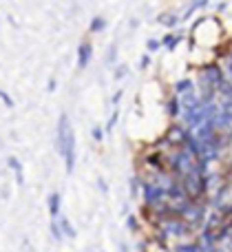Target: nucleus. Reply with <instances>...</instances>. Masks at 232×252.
Masks as SVG:
<instances>
[{
  "label": "nucleus",
  "instance_id": "19",
  "mask_svg": "<svg viewBox=\"0 0 232 252\" xmlns=\"http://www.w3.org/2000/svg\"><path fill=\"white\" fill-rule=\"evenodd\" d=\"M126 226L131 228V232H137V230H140V223H137L135 217H128V219H126Z\"/></svg>",
  "mask_w": 232,
  "mask_h": 252
},
{
  "label": "nucleus",
  "instance_id": "2",
  "mask_svg": "<svg viewBox=\"0 0 232 252\" xmlns=\"http://www.w3.org/2000/svg\"><path fill=\"white\" fill-rule=\"evenodd\" d=\"M188 137H190V128L184 124H171L166 128V133H164L166 146H173V148H184Z\"/></svg>",
  "mask_w": 232,
  "mask_h": 252
},
{
  "label": "nucleus",
  "instance_id": "20",
  "mask_svg": "<svg viewBox=\"0 0 232 252\" xmlns=\"http://www.w3.org/2000/svg\"><path fill=\"white\" fill-rule=\"evenodd\" d=\"M117 118H119V113L117 111H115L113 115H111V120H109V124H106V130H113V126L117 124Z\"/></svg>",
  "mask_w": 232,
  "mask_h": 252
},
{
  "label": "nucleus",
  "instance_id": "14",
  "mask_svg": "<svg viewBox=\"0 0 232 252\" xmlns=\"http://www.w3.org/2000/svg\"><path fill=\"white\" fill-rule=\"evenodd\" d=\"M140 188H142V182H140V177H131V195L135 197V195H140Z\"/></svg>",
  "mask_w": 232,
  "mask_h": 252
},
{
  "label": "nucleus",
  "instance_id": "5",
  "mask_svg": "<svg viewBox=\"0 0 232 252\" xmlns=\"http://www.w3.org/2000/svg\"><path fill=\"white\" fill-rule=\"evenodd\" d=\"M202 80H206V82L217 87L224 80V71L219 69V64H206V66H202Z\"/></svg>",
  "mask_w": 232,
  "mask_h": 252
},
{
  "label": "nucleus",
  "instance_id": "26",
  "mask_svg": "<svg viewBox=\"0 0 232 252\" xmlns=\"http://www.w3.org/2000/svg\"><path fill=\"white\" fill-rule=\"evenodd\" d=\"M27 252H33V250H31V248H27Z\"/></svg>",
  "mask_w": 232,
  "mask_h": 252
},
{
  "label": "nucleus",
  "instance_id": "10",
  "mask_svg": "<svg viewBox=\"0 0 232 252\" xmlns=\"http://www.w3.org/2000/svg\"><path fill=\"white\" fill-rule=\"evenodd\" d=\"M190 91H195L190 80H179V82L175 84V95H184V93H190Z\"/></svg>",
  "mask_w": 232,
  "mask_h": 252
},
{
  "label": "nucleus",
  "instance_id": "25",
  "mask_svg": "<svg viewBox=\"0 0 232 252\" xmlns=\"http://www.w3.org/2000/svg\"><path fill=\"white\" fill-rule=\"evenodd\" d=\"M119 97H122V91H117V93H115V97H113V104H117V102H119Z\"/></svg>",
  "mask_w": 232,
  "mask_h": 252
},
{
  "label": "nucleus",
  "instance_id": "22",
  "mask_svg": "<svg viewBox=\"0 0 232 252\" xmlns=\"http://www.w3.org/2000/svg\"><path fill=\"white\" fill-rule=\"evenodd\" d=\"M124 75H126V66H119V69L115 71V78H117V80H122Z\"/></svg>",
  "mask_w": 232,
  "mask_h": 252
},
{
  "label": "nucleus",
  "instance_id": "17",
  "mask_svg": "<svg viewBox=\"0 0 232 252\" xmlns=\"http://www.w3.org/2000/svg\"><path fill=\"white\" fill-rule=\"evenodd\" d=\"M195 248H197V244H181L175 248V252H195Z\"/></svg>",
  "mask_w": 232,
  "mask_h": 252
},
{
  "label": "nucleus",
  "instance_id": "21",
  "mask_svg": "<svg viewBox=\"0 0 232 252\" xmlns=\"http://www.w3.org/2000/svg\"><path fill=\"white\" fill-rule=\"evenodd\" d=\"M159 44H162V42H157V40H148V42H146V47H148V51H157Z\"/></svg>",
  "mask_w": 232,
  "mask_h": 252
},
{
  "label": "nucleus",
  "instance_id": "11",
  "mask_svg": "<svg viewBox=\"0 0 232 252\" xmlns=\"http://www.w3.org/2000/svg\"><path fill=\"white\" fill-rule=\"evenodd\" d=\"M159 22H162L164 27H175L177 22H179V18L173 16V13H164V16H159Z\"/></svg>",
  "mask_w": 232,
  "mask_h": 252
},
{
  "label": "nucleus",
  "instance_id": "9",
  "mask_svg": "<svg viewBox=\"0 0 232 252\" xmlns=\"http://www.w3.org/2000/svg\"><path fill=\"white\" fill-rule=\"evenodd\" d=\"M58 223H60V228H62V235H66L69 239H75V237H78V230H75L73 223H71L66 217H60V221Z\"/></svg>",
  "mask_w": 232,
  "mask_h": 252
},
{
  "label": "nucleus",
  "instance_id": "8",
  "mask_svg": "<svg viewBox=\"0 0 232 252\" xmlns=\"http://www.w3.org/2000/svg\"><path fill=\"white\" fill-rule=\"evenodd\" d=\"M60 201H62L60 192H51L49 195V213H51L53 219H58V215H60Z\"/></svg>",
  "mask_w": 232,
  "mask_h": 252
},
{
  "label": "nucleus",
  "instance_id": "18",
  "mask_svg": "<svg viewBox=\"0 0 232 252\" xmlns=\"http://www.w3.org/2000/svg\"><path fill=\"white\" fill-rule=\"evenodd\" d=\"M91 135H93V139H95V142H102V139H104V130H102L100 126H95V128L91 130Z\"/></svg>",
  "mask_w": 232,
  "mask_h": 252
},
{
  "label": "nucleus",
  "instance_id": "3",
  "mask_svg": "<svg viewBox=\"0 0 232 252\" xmlns=\"http://www.w3.org/2000/svg\"><path fill=\"white\" fill-rule=\"evenodd\" d=\"M181 217L190 223V228L203 226V221H206V206H203L199 199L197 201H190V204L181 210Z\"/></svg>",
  "mask_w": 232,
  "mask_h": 252
},
{
  "label": "nucleus",
  "instance_id": "12",
  "mask_svg": "<svg viewBox=\"0 0 232 252\" xmlns=\"http://www.w3.org/2000/svg\"><path fill=\"white\" fill-rule=\"evenodd\" d=\"M177 42H179V38H177V35H173V33H166V35H164V40H162V44H164V47H168V49H175Z\"/></svg>",
  "mask_w": 232,
  "mask_h": 252
},
{
  "label": "nucleus",
  "instance_id": "15",
  "mask_svg": "<svg viewBox=\"0 0 232 252\" xmlns=\"http://www.w3.org/2000/svg\"><path fill=\"white\" fill-rule=\"evenodd\" d=\"M9 166H11V168L13 170H16V175H18V184H22V168H20V164H18V159H13V157H11V159H9Z\"/></svg>",
  "mask_w": 232,
  "mask_h": 252
},
{
  "label": "nucleus",
  "instance_id": "6",
  "mask_svg": "<svg viewBox=\"0 0 232 252\" xmlns=\"http://www.w3.org/2000/svg\"><path fill=\"white\" fill-rule=\"evenodd\" d=\"M91 56H93V47L91 42H82L78 47V69H87L88 62H91Z\"/></svg>",
  "mask_w": 232,
  "mask_h": 252
},
{
  "label": "nucleus",
  "instance_id": "4",
  "mask_svg": "<svg viewBox=\"0 0 232 252\" xmlns=\"http://www.w3.org/2000/svg\"><path fill=\"white\" fill-rule=\"evenodd\" d=\"M142 192H144V204L155 208L157 204L166 201V188L159 186V184H153V182H144L142 184Z\"/></svg>",
  "mask_w": 232,
  "mask_h": 252
},
{
  "label": "nucleus",
  "instance_id": "13",
  "mask_svg": "<svg viewBox=\"0 0 232 252\" xmlns=\"http://www.w3.org/2000/svg\"><path fill=\"white\" fill-rule=\"evenodd\" d=\"M104 27H106V20H104V18H100V16H97V18H93V22H91V31H93V33H97V31H102V29H104Z\"/></svg>",
  "mask_w": 232,
  "mask_h": 252
},
{
  "label": "nucleus",
  "instance_id": "24",
  "mask_svg": "<svg viewBox=\"0 0 232 252\" xmlns=\"http://www.w3.org/2000/svg\"><path fill=\"white\" fill-rule=\"evenodd\" d=\"M148 64H150V56H144V58H142V62H140V66H142V69H146Z\"/></svg>",
  "mask_w": 232,
  "mask_h": 252
},
{
  "label": "nucleus",
  "instance_id": "7",
  "mask_svg": "<svg viewBox=\"0 0 232 252\" xmlns=\"http://www.w3.org/2000/svg\"><path fill=\"white\" fill-rule=\"evenodd\" d=\"M166 113H168V118H173V120H175L177 115L181 113V102H179V95H173L171 100L166 102Z\"/></svg>",
  "mask_w": 232,
  "mask_h": 252
},
{
  "label": "nucleus",
  "instance_id": "23",
  "mask_svg": "<svg viewBox=\"0 0 232 252\" xmlns=\"http://www.w3.org/2000/svg\"><path fill=\"white\" fill-rule=\"evenodd\" d=\"M97 186H100V190H102V192H109V186H106L104 179H97Z\"/></svg>",
  "mask_w": 232,
  "mask_h": 252
},
{
  "label": "nucleus",
  "instance_id": "1",
  "mask_svg": "<svg viewBox=\"0 0 232 252\" xmlns=\"http://www.w3.org/2000/svg\"><path fill=\"white\" fill-rule=\"evenodd\" d=\"M58 151H60V155L64 157V161H66V173H73V166H75V135H73V128H71L69 115L66 113H62L60 122H58Z\"/></svg>",
  "mask_w": 232,
  "mask_h": 252
},
{
  "label": "nucleus",
  "instance_id": "16",
  "mask_svg": "<svg viewBox=\"0 0 232 252\" xmlns=\"http://www.w3.org/2000/svg\"><path fill=\"white\" fill-rule=\"evenodd\" d=\"M51 235L56 237L58 241L62 239V228H60V223H58V221H53V223H51Z\"/></svg>",
  "mask_w": 232,
  "mask_h": 252
}]
</instances>
